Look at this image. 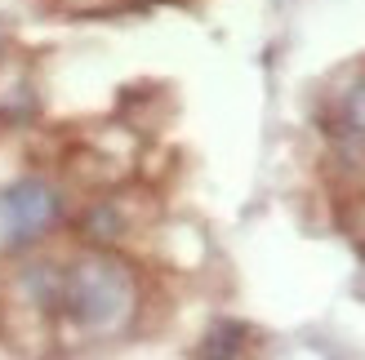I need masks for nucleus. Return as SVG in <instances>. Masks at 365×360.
Returning <instances> with one entry per match:
<instances>
[{"instance_id": "obj_1", "label": "nucleus", "mask_w": 365, "mask_h": 360, "mask_svg": "<svg viewBox=\"0 0 365 360\" xmlns=\"http://www.w3.org/2000/svg\"><path fill=\"white\" fill-rule=\"evenodd\" d=\"M63 307L89 334H116L134 316V276L116 258H85L67 272L63 285Z\"/></svg>"}, {"instance_id": "obj_6", "label": "nucleus", "mask_w": 365, "mask_h": 360, "mask_svg": "<svg viewBox=\"0 0 365 360\" xmlns=\"http://www.w3.org/2000/svg\"><path fill=\"white\" fill-rule=\"evenodd\" d=\"M343 134L365 138V80L352 85L348 98H343Z\"/></svg>"}, {"instance_id": "obj_5", "label": "nucleus", "mask_w": 365, "mask_h": 360, "mask_svg": "<svg viewBox=\"0 0 365 360\" xmlns=\"http://www.w3.org/2000/svg\"><path fill=\"white\" fill-rule=\"evenodd\" d=\"M85 236H94V240H116V236H120V213H116L112 205L89 209V213H85Z\"/></svg>"}, {"instance_id": "obj_2", "label": "nucleus", "mask_w": 365, "mask_h": 360, "mask_svg": "<svg viewBox=\"0 0 365 360\" xmlns=\"http://www.w3.org/2000/svg\"><path fill=\"white\" fill-rule=\"evenodd\" d=\"M58 191L45 178H18V183L0 196V240L5 245H31L41 231L58 218Z\"/></svg>"}, {"instance_id": "obj_4", "label": "nucleus", "mask_w": 365, "mask_h": 360, "mask_svg": "<svg viewBox=\"0 0 365 360\" xmlns=\"http://www.w3.org/2000/svg\"><path fill=\"white\" fill-rule=\"evenodd\" d=\"M245 338H250L245 325H236V320H223V325H214V329H210V338H205V347H200V356H241V351H245Z\"/></svg>"}, {"instance_id": "obj_3", "label": "nucleus", "mask_w": 365, "mask_h": 360, "mask_svg": "<svg viewBox=\"0 0 365 360\" xmlns=\"http://www.w3.org/2000/svg\"><path fill=\"white\" fill-rule=\"evenodd\" d=\"M63 285H67V272H58V267H49V263H31L27 272H23V290L27 298L36 302V307H63Z\"/></svg>"}]
</instances>
